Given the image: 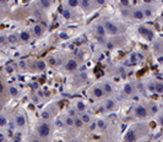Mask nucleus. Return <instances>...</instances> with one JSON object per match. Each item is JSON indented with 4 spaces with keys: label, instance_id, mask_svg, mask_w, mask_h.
Wrapping results in <instances>:
<instances>
[{
    "label": "nucleus",
    "instance_id": "8",
    "mask_svg": "<svg viewBox=\"0 0 163 142\" xmlns=\"http://www.w3.org/2000/svg\"><path fill=\"white\" fill-rule=\"evenodd\" d=\"M137 92V86L135 82H127L123 88V95L124 97H132Z\"/></svg>",
    "mask_w": 163,
    "mask_h": 142
},
{
    "label": "nucleus",
    "instance_id": "38",
    "mask_svg": "<svg viewBox=\"0 0 163 142\" xmlns=\"http://www.w3.org/2000/svg\"><path fill=\"white\" fill-rule=\"evenodd\" d=\"M75 142H80V141H75Z\"/></svg>",
    "mask_w": 163,
    "mask_h": 142
},
{
    "label": "nucleus",
    "instance_id": "4",
    "mask_svg": "<svg viewBox=\"0 0 163 142\" xmlns=\"http://www.w3.org/2000/svg\"><path fill=\"white\" fill-rule=\"evenodd\" d=\"M131 116L137 119V120H146L148 116H151L147 103H138L135 104L131 108Z\"/></svg>",
    "mask_w": 163,
    "mask_h": 142
},
{
    "label": "nucleus",
    "instance_id": "12",
    "mask_svg": "<svg viewBox=\"0 0 163 142\" xmlns=\"http://www.w3.org/2000/svg\"><path fill=\"white\" fill-rule=\"evenodd\" d=\"M152 50L154 51L156 55H158V56H163V39L154 40L153 44H152Z\"/></svg>",
    "mask_w": 163,
    "mask_h": 142
},
{
    "label": "nucleus",
    "instance_id": "27",
    "mask_svg": "<svg viewBox=\"0 0 163 142\" xmlns=\"http://www.w3.org/2000/svg\"><path fill=\"white\" fill-rule=\"evenodd\" d=\"M78 2L80 1H77V0H69V1H66V6L69 9H75V7H78Z\"/></svg>",
    "mask_w": 163,
    "mask_h": 142
},
{
    "label": "nucleus",
    "instance_id": "2",
    "mask_svg": "<svg viewBox=\"0 0 163 142\" xmlns=\"http://www.w3.org/2000/svg\"><path fill=\"white\" fill-rule=\"evenodd\" d=\"M123 13H124L125 17H127L132 22H142L145 20V15H143V11H142L141 6L130 5L129 7L123 9Z\"/></svg>",
    "mask_w": 163,
    "mask_h": 142
},
{
    "label": "nucleus",
    "instance_id": "37",
    "mask_svg": "<svg viewBox=\"0 0 163 142\" xmlns=\"http://www.w3.org/2000/svg\"><path fill=\"white\" fill-rule=\"evenodd\" d=\"M0 111H1V105H0Z\"/></svg>",
    "mask_w": 163,
    "mask_h": 142
},
{
    "label": "nucleus",
    "instance_id": "13",
    "mask_svg": "<svg viewBox=\"0 0 163 142\" xmlns=\"http://www.w3.org/2000/svg\"><path fill=\"white\" fill-rule=\"evenodd\" d=\"M152 91L158 93V94H163V81L161 80H156L152 83Z\"/></svg>",
    "mask_w": 163,
    "mask_h": 142
},
{
    "label": "nucleus",
    "instance_id": "30",
    "mask_svg": "<svg viewBox=\"0 0 163 142\" xmlns=\"http://www.w3.org/2000/svg\"><path fill=\"white\" fill-rule=\"evenodd\" d=\"M7 43V38L4 33H0V45H5Z\"/></svg>",
    "mask_w": 163,
    "mask_h": 142
},
{
    "label": "nucleus",
    "instance_id": "29",
    "mask_svg": "<svg viewBox=\"0 0 163 142\" xmlns=\"http://www.w3.org/2000/svg\"><path fill=\"white\" fill-rule=\"evenodd\" d=\"M74 119L75 118H72V116H66L65 118V120H64V122H65V125L66 126H74Z\"/></svg>",
    "mask_w": 163,
    "mask_h": 142
},
{
    "label": "nucleus",
    "instance_id": "15",
    "mask_svg": "<svg viewBox=\"0 0 163 142\" xmlns=\"http://www.w3.org/2000/svg\"><path fill=\"white\" fill-rule=\"evenodd\" d=\"M100 86H102V88H103L105 95H110L112 93H114V87H113V84H112L110 82L105 81V82H103V84H100Z\"/></svg>",
    "mask_w": 163,
    "mask_h": 142
},
{
    "label": "nucleus",
    "instance_id": "31",
    "mask_svg": "<svg viewBox=\"0 0 163 142\" xmlns=\"http://www.w3.org/2000/svg\"><path fill=\"white\" fill-rule=\"evenodd\" d=\"M6 122H7L6 116H5V115H0V126H1V127H2V126H5V125H6Z\"/></svg>",
    "mask_w": 163,
    "mask_h": 142
},
{
    "label": "nucleus",
    "instance_id": "21",
    "mask_svg": "<svg viewBox=\"0 0 163 142\" xmlns=\"http://www.w3.org/2000/svg\"><path fill=\"white\" fill-rule=\"evenodd\" d=\"M47 67V64L43 61V60H37L36 61V70L38 71H44Z\"/></svg>",
    "mask_w": 163,
    "mask_h": 142
},
{
    "label": "nucleus",
    "instance_id": "18",
    "mask_svg": "<svg viewBox=\"0 0 163 142\" xmlns=\"http://www.w3.org/2000/svg\"><path fill=\"white\" fill-rule=\"evenodd\" d=\"M17 36H18V40H21L22 43H28L31 40V34L28 31H21Z\"/></svg>",
    "mask_w": 163,
    "mask_h": 142
},
{
    "label": "nucleus",
    "instance_id": "9",
    "mask_svg": "<svg viewBox=\"0 0 163 142\" xmlns=\"http://www.w3.org/2000/svg\"><path fill=\"white\" fill-rule=\"evenodd\" d=\"M103 4V1H97V2H93V1H80L78 2V6L82 9V10H85V11H91V10H93L96 6H99V5H102Z\"/></svg>",
    "mask_w": 163,
    "mask_h": 142
},
{
    "label": "nucleus",
    "instance_id": "39",
    "mask_svg": "<svg viewBox=\"0 0 163 142\" xmlns=\"http://www.w3.org/2000/svg\"><path fill=\"white\" fill-rule=\"evenodd\" d=\"M162 24H163V20H162Z\"/></svg>",
    "mask_w": 163,
    "mask_h": 142
},
{
    "label": "nucleus",
    "instance_id": "19",
    "mask_svg": "<svg viewBox=\"0 0 163 142\" xmlns=\"http://www.w3.org/2000/svg\"><path fill=\"white\" fill-rule=\"evenodd\" d=\"M7 43H10L11 45H16L20 40H18V36L16 34V33H11V34H9L7 37Z\"/></svg>",
    "mask_w": 163,
    "mask_h": 142
},
{
    "label": "nucleus",
    "instance_id": "7",
    "mask_svg": "<svg viewBox=\"0 0 163 142\" xmlns=\"http://www.w3.org/2000/svg\"><path fill=\"white\" fill-rule=\"evenodd\" d=\"M77 69H78V61H77V59L70 58L64 64V70L66 72H75V71H77Z\"/></svg>",
    "mask_w": 163,
    "mask_h": 142
},
{
    "label": "nucleus",
    "instance_id": "10",
    "mask_svg": "<svg viewBox=\"0 0 163 142\" xmlns=\"http://www.w3.org/2000/svg\"><path fill=\"white\" fill-rule=\"evenodd\" d=\"M91 95H92L94 99H102V98L105 97L104 91H103V88H102L100 84H96V86H93V87L91 88Z\"/></svg>",
    "mask_w": 163,
    "mask_h": 142
},
{
    "label": "nucleus",
    "instance_id": "3",
    "mask_svg": "<svg viewBox=\"0 0 163 142\" xmlns=\"http://www.w3.org/2000/svg\"><path fill=\"white\" fill-rule=\"evenodd\" d=\"M102 24H103V27L105 29V33L108 36L118 37V36H123V33L125 32V27L121 23H118V22H114V21H110V20L103 21Z\"/></svg>",
    "mask_w": 163,
    "mask_h": 142
},
{
    "label": "nucleus",
    "instance_id": "22",
    "mask_svg": "<svg viewBox=\"0 0 163 142\" xmlns=\"http://www.w3.org/2000/svg\"><path fill=\"white\" fill-rule=\"evenodd\" d=\"M78 118L81 119V121H82L83 124H88V122L91 121V115H89L88 113H86V111H85V113H81V115H80Z\"/></svg>",
    "mask_w": 163,
    "mask_h": 142
},
{
    "label": "nucleus",
    "instance_id": "16",
    "mask_svg": "<svg viewBox=\"0 0 163 142\" xmlns=\"http://www.w3.org/2000/svg\"><path fill=\"white\" fill-rule=\"evenodd\" d=\"M13 121H15V125H16L17 127H23V126L26 125V118H25L22 114H16Z\"/></svg>",
    "mask_w": 163,
    "mask_h": 142
},
{
    "label": "nucleus",
    "instance_id": "26",
    "mask_svg": "<svg viewBox=\"0 0 163 142\" xmlns=\"http://www.w3.org/2000/svg\"><path fill=\"white\" fill-rule=\"evenodd\" d=\"M38 5H39L42 9H49V7L53 5V2H51V1H47V0H42V1L38 2Z\"/></svg>",
    "mask_w": 163,
    "mask_h": 142
},
{
    "label": "nucleus",
    "instance_id": "6",
    "mask_svg": "<svg viewBox=\"0 0 163 142\" xmlns=\"http://www.w3.org/2000/svg\"><path fill=\"white\" fill-rule=\"evenodd\" d=\"M137 31H138V34H140L145 40H150V42L154 40L156 34H154V32H153V29H152L151 27L145 26V24H140L138 28H137Z\"/></svg>",
    "mask_w": 163,
    "mask_h": 142
},
{
    "label": "nucleus",
    "instance_id": "25",
    "mask_svg": "<svg viewBox=\"0 0 163 142\" xmlns=\"http://www.w3.org/2000/svg\"><path fill=\"white\" fill-rule=\"evenodd\" d=\"M61 13H63V16H64L66 20H70V18L72 17V12H71V10H70V9L64 7V9H63V11H61Z\"/></svg>",
    "mask_w": 163,
    "mask_h": 142
},
{
    "label": "nucleus",
    "instance_id": "33",
    "mask_svg": "<svg viewBox=\"0 0 163 142\" xmlns=\"http://www.w3.org/2000/svg\"><path fill=\"white\" fill-rule=\"evenodd\" d=\"M4 89H5V86H4V82L0 80V94L4 93Z\"/></svg>",
    "mask_w": 163,
    "mask_h": 142
},
{
    "label": "nucleus",
    "instance_id": "20",
    "mask_svg": "<svg viewBox=\"0 0 163 142\" xmlns=\"http://www.w3.org/2000/svg\"><path fill=\"white\" fill-rule=\"evenodd\" d=\"M107 126H108V124H107V121L103 120V119H98V120L96 121V127H97L98 130H105Z\"/></svg>",
    "mask_w": 163,
    "mask_h": 142
},
{
    "label": "nucleus",
    "instance_id": "34",
    "mask_svg": "<svg viewBox=\"0 0 163 142\" xmlns=\"http://www.w3.org/2000/svg\"><path fill=\"white\" fill-rule=\"evenodd\" d=\"M18 66H20L22 70H26V62H25V61H20V62H18Z\"/></svg>",
    "mask_w": 163,
    "mask_h": 142
},
{
    "label": "nucleus",
    "instance_id": "1",
    "mask_svg": "<svg viewBox=\"0 0 163 142\" xmlns=\"http://www.w3.org/2000/svg\"><path fill=\"white\" fill-rule=\"evenodd\" d=\"M150 131V126L146 122H137L134 124L127 129L124 135L123 142H137L140 138L145 137Z\"/></svg>",
    "mask_w": 163,
    "mask_h": 142
},
{
    "label": "nucleus",
    "instance_id": "14",
    "mask_svg": "<svg viewBox=\"0 0 163 142\" xmlns=\"http://www.w3.org/2000/svg\"><path fill=\"white\" fill-rule=\"evenodd\" d=\"M94 33H96V38H105L107 37V33H105V29L103 27L102 23H98L94 28Z\"/></svg>",
    "mask_w": 163,
    "mask_h": 142
},
{
    "label": "nucleus",
    "instance_id": "11",
    "mask_svg": "<svg viewBox=\"0 0 163 142\" xmlns=\"http://www.w3.org/2000/svg\"><path fill=\"white\" fill-rule=\"evenodd\" d=\"M103 109L107 111V113H110V111H114L118 109V103L115 99H105L104 104H103Z\"/></svg>",
    "mask_w": 163,
    "mask_h": 142
},
{
    "label": "nucleus",
    "instance_id": "36",
    "mask_svg": "<svg viewBox=\"0 0 163 142\" xmlns=\"http://www.w3.org/2000/svg\"><path fill=\"white\" fill-rule=\"evenodd\" d=\"M31 142H43L42 140H39L38 137H34V138H32V141Z\"/></svg>",
    "mask_w": 163,
    "mask_h": 142
},
{
    "label": "nucleus",
    "instance_id": "35",
    "mask_svg": "<svg viewBox=\"0 0 163 142\" xmlns=\"http://www.w3.org/2000/svg\"><path fill=\"white\" fill-rule=\"evenodd\" d=\"M6 72L7 73H12L13 72V67L12 66H6Z\"/></svg>",
    "mask_w": 163,
    "mask_h": 142
},
{
    "label": "nucleus",
    "instance_id": "5",
    "mask_svg": "<svg viewBox=\"0 0 163 142\" xmlns=\"http://www.w3.org/2000/svg\"><path fill=\"white\" fill-rule=\"evenodd\" d=\"M51 131H53V126L48 121H42L36 127L37 137L39 140H42V141L43 140H48V137H50V135H51Z\"/></svg>",
    "mask_w": 163,
    "mask_h": 142
},
{
    "label": "nucleus",
    "instance_id": "32",
    "mask_svg": "<svg viewBox=\"0 0 163 142\" xmlns=\"http://www.w3.org/2000/svg\"><path fill=\"white\" fill-rule=\"evenodd\" d=\"M157 121H158V124L163 127V114H161V115H158V118H157Z\"/></svg>",
    "mask_w": 163,
    "mask_h": 142
},
{
    "label": "nucleus",
    "instance_id": "17",
    "mask_svg": "<svg viewBox=\"0 0 163 142\" xmlns=\"http://www.w3.org/2000/svg\"><path fill=\"white\" fill-rule=\"evenodd\" d=\"M32 32H33L34 37L39 38V37H42V36H43V33H44V28H43L39 23H36V24L32 27Z\"/></svg>",
    "mask_w": 163,
    "mask_h": 142
},
{
    "label": "nucleus",
    "instance_id": "23",
    "mask_svg": "<svg viewBox=\"0 0 163 142\" xmlns=\"http://www.w3.org/2000/svg\"><path fill=\"white\" fill-rule=\"evenodd\" d=\"M76 110H77V113H78V111H80V113H85V110H86V104H85L82 100L76 102Z\"/></svg>",
    "mask_w": 163,
    "mask_h": 142
},
{
    "label": "nucleus",
    "instance_id": "24",
    "mask_svg": "<svg viewBox=\"0 0 163 142\" xmlns=\"http://www.w3.org/2000/svg\"><path fill=\"white\" fill-rule=\"evenodd\" d=\"M9 94H10L11 97H17V95L20 94V91L17 89V87L10 86V87H9Z\"/></svg>",
    "mask_w": 163,
    "mask_h": 142
},
{
    "label": "nucleus",
    "instance_id": "28",
    "mask_svg": "<svg viewBox=\"0 0 163 142\" xmlns=\"http://www.w3.org/2000/svg\"><path fill=\"white\" fill-rule=\"evenodd\" d=\"M61 61L59 60V59H56V58H54V56H51V58H49L48 59V64L49 65H51V66H56V65H59Z\"/></svg>",
    "mask_w": 163,
    "mask_h": 142
}]
</instances>
